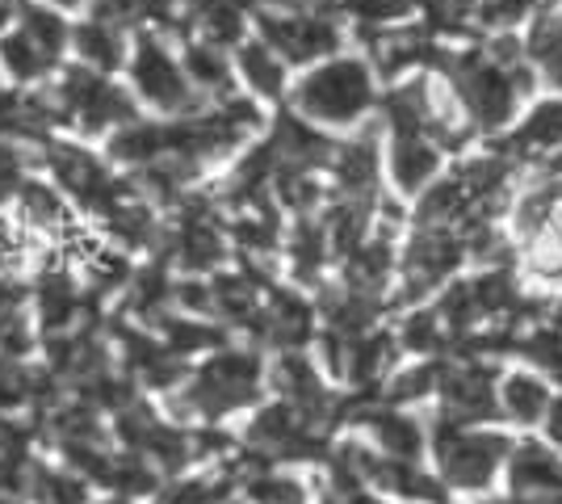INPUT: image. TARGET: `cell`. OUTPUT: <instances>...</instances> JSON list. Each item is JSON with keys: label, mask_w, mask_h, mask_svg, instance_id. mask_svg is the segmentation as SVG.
Segmentation results:
<instances>
[{"label": "cell", "mask_w": 562, "mask_h": 504, "mask_svg": "<svg viewBox=\"0 0 562 504\" xmlns=\"http://www.w3.org/2000/svg\"><path fill=\"white\" fill-rule=\"evenodd\" d=\"M504 492L525 501L562 504V455L541 433H516L513 458L504 471Z\"/></svg>", "instance_id": "5bb4252c"}, {"label": "cell", "mask_w": 562, "mask_h": 504, "mask_svg": "<svg viewBox=\"0 0 562 504\" xmlns=\"http://www.w3.org/2000/svg\"><path fill=\"white\" fill-rule=\"evenodd\" d=\"M235 76L244 80L248 97L257 101H285L290 97V64L265 38H244L235 47Z\"/></svg>", "instance_id": "d6986e66"}, {"label": "cell", "mask_w": 562, "mask_h": 504, "mask_svg": "<svg viewBox=\"0 0 562 504\" xmlns=\"http://www.w3.org/2000/svg\"><path fill=\"white\" fill-rule=\"evenodd\" d=\"M68 193L59 186H47V181H25V190L18 193V211H22V227H34V232H71L68 219Z\"/></svg>", "instance_id": "83f0119b"}, {"label": "cell", "mask_w": 562, "mask_h": 504, "mask_svg": "<svg viewBox=\"0 0 562 504\" xmlns=\"http://www.w3.org/2000/svg\"><path fill=\"white\" fill-rule=\"evenodd\" d=\"M285 265H290V278L299 287H324V273L328 265L336 261L328 240V227H324V215H303L285 227Z\"/></svg>", "instance_id": "ac0fdd59"}, {"label": "cell", "mask_w": 562, "mask_h": 504, "mask_svg": "<svg viewBox=\"0 0 562 504\" xmlns=\"http://www.w3.org/2000/svg\"><path fill=\"white\" fill-rule=\"evenodd\" d=\"M516 433L504 425H467L428 408V458L458 501H487L504 488Z\"/></svg>", "instance_id": "7a4b0ae2"}, {"label": "cell", "mask_w": 562, "mask_h": 504, "mask_svg": "<svg viewBox=\"0 0 562 504\" xmlns=\"http://www.w3.org/2000/svg\"><path fill=\"white\" fill-rule=\"evenodd\" d=\"M441 80L483 144L499 139L538 97V80L525 59V34H479L453 43Z\"/></svg>", "instance_id": "6da1fadb"}, {"label": "cell", "mask_w": 562, "mask_h": 504, "mask_svg": "<svg viewBox=\"0 0 562 504\" xmlns=\"http://www.w3.org/2000/svg\"><path fill=\"white\" fill-rule=\"evenodd\" d=\"M43 4H59V9H76V4H85V0H43Z\"/></svg>", "instance_id": "f35d334b"}, {"label": "cell", "mask_w": 562, "mask_h": 504, "mask_svg": "<svg viewBox=\"0 0 562 504\" xmlns=\"http://www.w3.org/2000/svg\"><path fill=\"white\" fill-rule=\"evenodd\" d=\"M504 366L508 361L483 358V354H449L432 412H446V416L467 421V425H499Z\"/></svg>", "instance_id": "9c48e42d"}, {"label": "cell", "mask_w": 562, "mask_h": 504, "mask_svg": "<svg viewBox=\"0 0 562 504\" xmlns=\"http://www.w3.org/2000/svg\"><path fill=\"white\" fill-rule=\"evenodd\" d=\"M441 374H446V358H412L403 361L391 383L382 387L378 400L398 404V408H432L437 404V391H441Z\"/></svg>", "instance_id": "7402d4cb"}, {"label": "cell", "mask_w": 562, "mask_h": 504, "mask_svg": "<svg viewBox=\"0 0 562 504\" xmlns=\"http://www.w3.org/2000/svg\"><path fill=\"white\" fill-rule=\"evenodd\" d=\"M38 324H43V333L47 336H64L76 328V320L85 312V294L76 287V278H71L68 269H47L43 278H38Z\"/></svg>", "instance_id": "44dd1931"}, {"label": "cell", "mask_w": 562, "mask_h": 504, "mask_svg": "<svg viewBox=\"0 0 562 504\" xmlns=\"http://www.w3.org/2000/svg\"><path fill=\"white\" fill-rule=\"evenodd\" d=\"M71 47H76V55H80V64H85V68L114 72L117 64L126 59L122 22H114V18H101V13H89L85 22L71 30Z\"/></svg>", "instance_id": "603a6c76"}, {"label": "cell", "mask_w": 562, "mask_h": 504, "mask_svg": "<svg viewBox=\"0 0 562 504\" xmlns=\"http://www.w3.org/2000/svg\"><path fill=\"white\" fill-rule=\"evenodd\" d=\"M50 105H55V119L85 131V135L122 131V126L139 119L135 97L97 68H71V72L59 76L55 89H50Z\"/></svg>", "instance_id": "8992f818"}, {"label": "cell", "mask_w": 562, "mask_h": 504, "mask_svg": "<svg viewBox=\"0 0 562 504\" xmlns=\"http://www.w3.org/2000/svg\"><path fill=\"white\" fill-rule=\"evenodd\" d=\"M290 110L303 114L306 122L324 126L331 135H352L366 122L378 119L382 101V80L366 55L340 51L324 64H311L290 85Z\"/></svg>", "instance_id": "3957f363"}, {"label": "cell", "mask_w": 562, "mask_h": 504, "mask_svg": "<svg viewBox=\"0 0 562 504\" xmlns=\"http://www.w3.org/2000/svg\"><path fill=\"white\" fill-rule=\"evenodd\" d=\"M257 38H265L290 68H311L345 51V18H331L328 9H260Z\"/></svg>", "instance_id": "52a82bcc"}, {"label": "cell", "mask_w": 562, "mask_h": 504, "mask_svg": "<svg viewBox=\"0 0 562 504\" xmlns=\"http://www.w3.org/2000/svg\"><path fill=\"white\" fill-rule=\"evenodd\" d=\"M25 244L30 240H25L22 223H4V219H0V269H9V265L22 261Z\"/></svg>", "instance_id": "d590c367"}, {"label": "cell", "mask_w": 562, "mask_h": 504, "mask_svg": "<svg viewBox=\"0 0 562 504\" xmlns=\"http://www.w3.org/2000/svg\"><path fill=\"white\" fill-rule=\"evenodd\" d=\"M244 492L252 504H319L311 483L294 471H281V467H265L257 475L244 480Z\"/></svg>", "instance_id": "f546056e"}, {"label": "cell", "mask_w": 562, "mask_h": 504, "mask_svg": "<svg viewBox=\"0 0 562 504\" xmlns=\"http://www.w3.org/2000/svg\"><path fill=\"white\" fill-rule=\"evenodd\" d=\"M244 446L260 455L269 467L281 462H328L331 433L311 425L303 412L290 408L285 400L252 408V421L244 425Z\"/></svg>", "instance_id": "ba28073f"}, {"label": "cell", "mask_w": 562, "mask_h": 504, "mask_svg": "<svg viewBox=\"0 0 562 504\" xmlns=\"http://www.w3.org/2000/svg\"><path fill=\"white\" fill-rule=\"evenodd\" d=\"M55 105L50 97L18 93V89H0V139L4 144H50V126H55Z\"/></svg>", "instance_id": "ffe728a7"}, {"label": "cell", "mask_w": 562, "mask_h": 504, "mask_svg": "<svg viewBox=\"0 0 562 504\" xmlns=\"http://www.w3.org/2000/svg\"><path fill=\"white\" fill-rule=\"evenodd\" d=\"M525 59L538 80V93H562V0H546L525 25Z\"/></svg>", "instance_id": "e0dca14e"}, {"label": "cell", "mask_w": 562, "mask_h": 504, "mask_svg": "<svg viewBox=\"0 0 562 504\" xmlns=\"http://www.w3.org/2000/svg\"><path fill=\"white\" fill-rule=\"evenodd\" d=\"M232 475H198L177 488H168L160 504H232Z\"/></svg>", "instance_id": "836d02e7"}, {"label": "cell", "mask_w": 562, "mask_h": 504, "mask_svg": "<svg viewBox=\"0 0 562 504\" xmlns=\"http://www.w3.org/2000/svg\"><path fill=\"white\" fill-rule=\"evenodd\" d=\"M30 172H25V152L18 144H4L0 139V206L13 202L25 190Z\"/></svg>", "instance_id": "e575fe53"}, {"label": "cell", "mask_w": 562, "mask_h": 504, "mask_svg": "<svg viewBox=\"0 0 562 504\" xmlns=\"http://www.w3.org/2000/svg\"><path fill=\"white\" fill-rule=\"evenodd\" d=\"M131 85L135 97L147 101L151 110L172 114V119H186L202 110V93L193 89L186 64L165 47L160 34H139L135 47H131Z\"/></svg>", "instance_id": "30bf717a"}, {"label": "cell", "mask_w": 562, "mask_h": 504, "mask_svg": "<svg viewBox=\"0 0 562 504\" xmlns=\"http://www.w3.org/2000/svg\"><path fill=\"white\" fill-rule=\"evenodd\" d=\"M18 25L30 30L50 55H59V51L71 43V30L64 25V18H59L55 9H47V4H18Z\"/></svg>", "instance_id": "d6a6232c"}, {"label": "cell", "mask_w": 562, "mask_h": 504, "mask_svg": "<svg viewBox=\"0 0 562 504\" xmlns=\"http://www.w3.org/2000/svg\"><path fill=\"white\" fill-rule=\"evenodd\" d=\"M382 139H386V190L407 206L453 165V156L424 131H391V135L382 131Z\"/></svg>", "instance_id": "7c38bea8"}, {"label": "cell", "mask_w": 562, "mask_h": 504, "mask_svg": "<svg viewBox=\"0 0 562 504\" xmlns=\"http://www.w3.org/2000/svg\"><path fill=\"white\" fill-rule=\"evenodd\" d=\"M492 144L504 147L520 168L562 156V93H538L520 110V119Z\"/></svg>", "instance_id": "4fadbf2b"}, {"label": "cell", "mask_w": 562, "mask_h": 504, "mask_svg": "<svg viewBox=\"0 0 562 504\" xmlns=\"http://www.w3.org/2000/svg\"><path fill=\"white\" fill-rule=\"evenodd\" d=\"M559 387L550 379H541L533 366L513 361L504 366V379H499V425L513 433H538L546 412L554 404Z\"/></svg>", "instance_id": "9a60e30c"}, {"label": "cell", "mask_w": 562, "mask_h": 504, "mask_svg": "<svg viewBox=\"0 0 562 504\" xmlns=\"http://www.w3.org/2000/svg\"><path fill=\"white\" fill-rule=\"evenodd\" d=\"M0 504H9V501H0Z\"/></svg>", "instance_id": "ab89813d"}, {"label": "cell", "mask_w": 562, "mask_h": 504, "mask_svg": "<svg viewBox=\"0 0 562 504\" xmlns=\"http://www.w3.org/2000/svg\"><path fill=\"white\" fill-rule=\"evenodd\" d=\"M470 269L467 236L462 227H432V223H407V236L398 244L395 273V307H420L432 303L441 290Z\"/></svg>", "instance_id": "5b68a950"}, {"label": "cell", "mask_w": 562, "mask_h": 504, "mask_svg": "<svg viewBox=\"0 0 562 504\" xmlns=\"http://www.w3.org/2000/svg\"><path fill=\"white\" fill-rule=\"evenodd\" d=\"M47 168L50 181L68 193L76 206H85V211H93L101 219L117 211L126 198H135L131 181L114 177L101 156H93V152H85V147L76 144H47Z\"/></svg>", "instance_id": "8fae6325"}, {"label": "cell", "mask_w": 562, "mask_h": 504, "mask_svg": "<svg viewBox=\"0 0 562 504\" xmlns=\"http://www.w3.org/2000/svg\"><path fill=\"white\" fill-rule=\"evenodd\" d=\"M546 0H483L474 13V34H525Z\"/></svg>", "instance_id": "4dcf8cb0"}, {"label": "cell", "mask_w": 562, "mask_h": 504, "mask_svg": "<svg viewBox=\"0 0 562 504\" xmlns=\"http://www.w3.org/2000/svg\"><path fill=\"white\" fill-rule=\"evenodd\" d=\"M340 18L352 25V34L366 43L382 30H395L420 18V4L416 0H336Z\"/></svg>", "instance_id": "484cf974"}, {"label": "cell", "mask_w": 562, "mask_h": 504, "mask_svg": "<svg viewBox=\"0 0 562 504\" xmlns=\"http://www.w3.org/2000/svg\"><path fill=\"white\" fill-rule=\"evenodd\" d=\"M541 437H546V441H550V446H554V450H559L562 455V391L559 395H554V404H550V412H546V421H541Z\"/></svg>", "instance_id": "8d00e7d4"}, {"label": "cell", "mask_w": 562, "mask_h": 504, "mask_svg": "<svg viewBox=\"0 0 562 504\" xmlns=\"http://www.w3.org/2000/svg\"><path fill=\"white\" fill-rule=\"evenodd\" d=\"M395 336L407 358H449L453 354V336L441 324V315L432 312V303L420 307H403L395 324Z\"/></svg>", "instance_id": "cb8c5ba5"}, {"label": "cell", "mask_w": 562, "mask_h": 504, "mask_svg": "<svg viewBox=\"0 0 562 504\" xmlns=\"http://www.w3.org/2000/svg\"><path fill=\"white\" fill-rule=\"evenodd\" d=\"M22 299H25L22 282H13V278H0V320H4V315H18Z\"/></svg>", "instance_id": "74e56055"}, {"label": "cell", "mask_w": 562, "mask_h": 504, "mask_svg": "<svg viewBox=\"0 0 562 504\" xmlns=\"http://www.w3.org/2000/svg\"><path fill=\"white\" fill-rule=\"evenodd\" d=\"M181 64H186L189 80H193V89L206 97H232V80H235V68L223 59V51L211 47V43H202V38H193L186 47V55H181Z\"/></svg>", "instance_id": "f1b7e54d"}, {"label": "cell", "mask_w": 562, "mask_h": 504, "mask_svg": "<svg viewBox=\"0 0 562 504\" xmlns=\"http://www.w3.org/2000/svg\"><path fill=\"white\" fill-rule=\"evenodd\" d=\"M30 496H34V504H93L89 501V480L85 475L55 471V467H34Z\"/></svg>", "instance_id": "1f68e13d"}, {"label": "cell", "mask_w": 562, "mask_h": 504, "mask_svg": "<svg viewBox=\"0 0 562 504\" xmlns=\"http://www.w3.org/2000/svg\"><path fill=\"white\" fill-rule=\"evenodd\" d=\"M55 59L59 55H50L30 30H9V34H0V72L9 76L13 85H38V80H47V72L55 68Z\"/></svg>", "instance_id": "d4e9b609"}, {"label": "cell", "mask_w": 562, "mask_h": 504, "mask_svg": "<svg viewBox=\"0 0 562 504\" xmlns=\"http://www.w3.org/2000/svg\"><path fill=\"white\" fill-rule=\"evenodd\" d=\"M516 361L533 366L541 379L562 391V324L554 320H538V324H525L520 336H516Z\"/></svg>", "instance_id": "4316f807"}, {"label": "cell", "mask_w": 562, "mask_h": 504, "mask_svg": "<svg viewBox=\"0 0 562 504\" xmlns=\"http://www.w3.org/2000/svg\"><path fill=\"white\" fill-rule=\"evenodd\" d=\"M117 349L131 370V379L151 391H172L186 379V358L172 354L160 333H143V328H117Z\"/></svg>", "instance_id": "2e32d148"}, {"label": "cell", "mask_w": 562, "mask_h": 504, "mask_svg": "<svg viewBox=\"0 0 562 504\" xmlns=\"http://www.w3.org/2000/svg\"><path fill=\"white\" fill-rule=\"evenodd\" d=\"M265 387H269V366L257 349L223 345V349L206 354V361L189 374L172 404L177 412L198 416V421H223L235 412L260 408Z\"/></svg>", "instance_id": "277c9868"}]
</instances>
